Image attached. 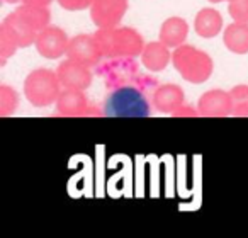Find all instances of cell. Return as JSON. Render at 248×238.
<instances>
[{
	"label": "cell",
	"mask_w": 248,
	"mask_h": 238,
	"mask_svg": "<svg viewBox=\"0 0 248 238\" xmlns=\"http://www.w3.org/2000/svg\"><path fill=\"white\" fill-rule=\"evenodd\" d=\"M104 114L109 117H146L150 116V106L138 89L121 87L107 97Z\"/></svg>",
	"instance_id": "1"
}]
</instances>
